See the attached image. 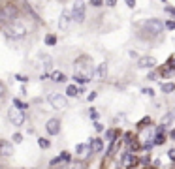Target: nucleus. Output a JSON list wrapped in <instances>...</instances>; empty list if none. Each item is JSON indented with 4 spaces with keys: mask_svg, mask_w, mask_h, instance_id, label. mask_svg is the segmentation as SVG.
<instances>
[{
    "mask_svg": "<svg viewBox=\"0 0 175 169\" xmlns=\"http://www.w3.org/2000/svg\"><path fill=\"white\" fill-rule=\"evenodd\" d=\"M75 151H77V154H81V156H85L89 151H90V147H87V145H77L75 147Z\"/></svg>",
    "mask_w": 175,
    "mask_h": 169,
    "instance_id": "ddd939ff",
    "label": "nucleus"
},
{
    "mask_svg": "<svg viewBox=\"0 0 175 169\" xmlns=\"http://www.w3.org/2000/svg\"><path fill=\"white\" fill-rule=\"evenodd\" d=\"M172 137H173V139H175V130H173V132H172Z\"/></svg>",
    "mask_w": 175,
    "mask_h": 169,
    "instance_id": "c9c22d12",
    "label": "nucleus"
},
{
    "mask_svg": "<svg viewBox=\"0 0 175 169\" xmlns=\"http://www.w3.org/2000/svg\"><path fill=\"white\" fill-rule=\"evenodd\" d=\"M173 115H175V109H173Z\"/></svg>",
    "mask_w": 175,
    "mask_h": 169,
    "instance_id": "e433bc0d",
    "label": "nucleus"
},
{
    "mask_svg": "<svg viewBox=\"0 0 175 169\" xmlns=\"http://www.w3.org/2000/svg\"><path fill=\"white\" fill-rule=\"evenodd\" d=\"M94 98H96V92H90V94L87 96V100H89V102H90V100H94Z\"/></svg>",
    "mask_w": 175,
    "mask_h": 169,
    "instance_id": "c85d7f7f",
    "label": "nucleus"
},
{
    "mask_svg": "<svg viewBox=\"0 0 175 169\" xmlns=\"http://www.w3.org/2000/svg\"><path fill=\"white\" fill-rule=\"evenodd\" d=\"M106 71H107L106 64H100V68H98V71H96V79H102V77L106 75Z\"/></svg>",
    "mask_w": 175,
    "mask_h": 169,
    "instance_id": "4468645a",
    "label": "nucleus"
},
{
    "mask_svg": "<svg viewBox=\"0 0 175 169\" xmlns=\"http://www.w3.org/2000/svg\"><path fill=\"white\" fill-rule=\"evenodd\" d=\"M166 26H168V28H172V30H173V28H175V23H173V21H168V23H166Z\"/></svg>",
    "mask_w": 175,
    "mask_h": 169,
    "instance_id": "bb28decb",
    "label": "nucleus"
},
{
    "mask_svg": "<svg viewBox=\"0 0 175 169\" xmlns=\"http://www.w3.org/2000/svg\"><path fill=\"white\" fill-rule=\"evenodd\" d=\"M155 64H156V60L153 56H141L139 62H138L139 68H155Z\"/></svg>",
    "mask_w": 175,
    "mask_h": 169,
    "instance_id": "6e6552de",
    "label": "nucleus"
},
{
    "mask_svg": "<svg viewBox=\"0 0 175 169\" xmlns=\"http://www.w3.org/2000/svg\"><path fill=\"white\" fill-rule=\"evenodd\" d=\"M72 17L75 23H83L85 21V2L83 0H75L74 8H72Z\"/></svg>",
    "mask_w": 175,
    "mask_h": 169,
    "instance_id": "f03ea898",
    "label": "nucleus"
},
{
    "mask_svg": "<svg viewBox=\"0 0 175 169\" xmlns=\"http://www.w3.org/2000/svg\"><path fill=\"white\" fill-rule=\"evenodd\" d=\"M2 154L4 156H11L13 154V149H11V145L8 141H2Z\"/></svg>",
    "mask_w": 175,
    "mask_h": 169,
    "instance_id": "9d476101",
    "label": "nucleus"
},
{
    "mask_svg": "<svg viewBox=\"0 0 175 169\" xmlns=\"http://www.w3.org/2000/svg\"><path fill=\"white\" fill-rule=\"evenodd\" d=\"M13 105H15V107H19V109H26V105H25L23 102H19V100H13Z\"/></svg>",
    "mask_w": 175,
    "mask_h": 169,
    "instance_id": "412c9836",
    "label": "nucleus"
},
{
    "mask_svg": "<svg viewBox=\"0 0 175 169\" xmlns=\"http://www.w3.org/2000/svg\"><path fill=\"white\" fill-rule=\"evenodd\" d=\"M72 21H74L72 13H68V11H62V15H60V21H58V26H60V30H68V28H70V24H72Z\"/></svg>",
    "mask_w": 175,
    "mask_h": 169,
    "instance_id": "423d86ee",
    "label": "nucleus"
},
{
    "mask_svg": "<svg viewBox=\"0 0 175 169\" xmlns=\"http://www.w3.org/2000/svg\"><path fill=\"white\" fill-rule=\"evenodd\" d=\"M94 128H96V130H98V132H102V130H104V126H102V124H98V122H96V124H94Z\"/></svg>",
    "mask_w": 175,
    "mask_h": 169,
    "instance_id": "2f4dec72",
    "label": "nucleus"
},
{
    "mask_svg": "<svg viewBox=\"0 0 175 169\" xmlns=\"http://www.w3.org/2000/svg\"><path fill=\"white\" fill-rule=\"evenodd\" d=\"M13 141H15V143H21V141H23V137H21L19 134H15V135H13Z\"/></svg>",
    "mask_w": 175,
    "mask_h": 169,
    "instance_id": "393cba45",
    "label": "nucleus"
},
{
    "mask_svg": "<svg viewBox=\"0 0 175 169\" xmlns=\"http://www.w3.org/2000/svg\"><path fill=\"white\" fill-rule=\"evenodd\" d=\"M8 119L13 126H21L25 122V115H23V109H15V105L8 111Z\"/></svg>",
    "mask_w": 175,
    "mask_h": 169,
    "instance_id": "7ed1b4c3",
    "label": "nucleus"
},
{
    "mask_svg": "<svg viewBox=\"0 0 175 169\" xmlns=\"http://www.w3.org/2000/svg\"><path fill=\"white\" fill-rule=\"evenodd\" d=\"M173 119H175V115H173V113H168V115H166V117L162 119V126H168V124H170V122H172Z\"/></svg>",
    "mask_w": 175,
    "mask_h": 169,
    "instance_id": "2eb2a0df",
    "label": "nucleus"
},
{
    "mask_svg": "<svg viewBox=\"0 0 175 169\" xmlns=\"http://www.w3.org/2000/svg\"><path fill=\"white\" fill-rule=\"evenodd\" d=\"M170 158L175 162V149H172V151H170Z\"/></svg>",
    "mask_w": 175,
    "mask_h": 169,
    "instance_id": "473e14b6",
    "label": "nucleus"
},
{
    "mask_svg": "<svg viewBox=\"0 0 175 169\" xmlns=\"http://www.w3.org/2000/svg\"><path fill=\"white\" fill-rule=\"evenodd\" d=\"M45 128H47V132H49L51 135H57V134L60 132V122H58L57 119H51V120L45 124Z\"/></svg>",
    "mask_w": 175,
    "mask_h": 169,
    "instance_id": "0eeeda50",
    "label": "nucleus"
},
{
    "mask_svg": "<svg viewBox=\"0 0 175 169\" xmlns=\"http://www.w3.org/2000/svg\"><path fill=\"white\" fill-rule=\"evenodd\" d=\"M49 103H51L55 109H66V107H68V100H66L64 96L57 94V92L49 94Z\"/></svg>",
    "mask_w": 175,
    "mask_h": 169,
    "instance_id": "20e7f679",
    "label": "nucleus"
},
{
    "mask_svg": "<svg viewBox=\"0 0 175 169\" xmlns=\"http://www.w3.org/2000/svg\"><path fill=\"white\" fill-rule=\"evenodd\" d=\"M53 81H55V83H64V81H66V75H64L62 71H55V73H53Z\"/></svg>",
    "mask_w": 175,
    "mask_h": 169,
    "instance_id": "9b49d317",
    "label": "nucleus"
},
{
    "mask_svg": "<svg viewBox=\"0 0 175 169\" xmlns=\"http://www.w3.org/2000/svg\"><path fill=\"white\" fill-rule=\"evenodd\" d=\"M115 135H117V132H115V130H107V132H106V137H107L109 141H113V139H115Z\"/></svg>",
    "mask_w": 175,
    "mask_h": 169,
    "instance_id": "a211bd4d",
    "label": "nucleus"
},
{
    "mask_svg": "<svg viewBox=\"0 0 175 169\" xmlns=\"http://www.w3.org/2000/svg\"><path fill=\"white\" fill-rule=\"evenodd\" d=\"M102 2H104V0H90V6L98 8V6H102Z\"/></svg>",
    "mask_w": 175,
    "mask_h": 169,
    "instance_id": "5701e85b",
    "label": "nucleus"
},
{
    "mask_svg": "<svg viewBox=\"0 0 175 169\" xmlns=\"http://www.w3.org/2000/svg\"><path fill=\"white\" fill-rule=\"evenodd\" d=\"M15 79H19V81H23V83H25V81H26V77H25V75H17V77H15Z\"/></svg>",
    "mask_w": 175,
    "mask_h": 169,
    "instance_id": "72a5a7b5",
    "label": "nucleus"
},
{
    "mask_svg": "<svg viewBox=\"0 0 175 169\" xmlns=\"http://www.w3.org/2000/svg\"><path fill=\"white\" fill-rule=\"evenodd\" d=\"M38 145H40L41 149H49V141H47V139H38Z\"/></svg>",
    "mask_w": 175,
    "mask_h": 169,
    "instance_id": "aec40b11",
    "label": "nucleus"
},
{
    "mask_svg": "<svg viewBox=\"0 0 175 169\" xmlns=\"http://www.w3.org/2000/svg\"><path fill=\"white\" fill-rule=\"evenodd\" d=\"M115 2H117V0H106V4H107V6H115Z\"/></svg>",
    "mask_w": 175,
    "mask_h": 169,
    "instance_id": "f704fd0d",
    "label": "nucleus"
},
{
    "mask_svg": "<svg viewBox=\"0 0 175 169\" xmlns=\"http://www.w3.org/2000/svg\"><path fill=\"white\" fill-rule=\"evenodd\" d=\"M123 164H124V166H130V164H136V158H134V156H132L130 152H126V154L123 156Z\"/></svg>",
    "mask_w": 175,
    "mask_h": 169,
    "instance_id": "f8f14e48",
    "label": "nucleus"
},
{
    "mask_svg": "<svg viewBox=\"0 0 175 169\" xmlns=\"http://www.w3.org/2000/svg\"><path fill=\"white\" fill-rule=\"evenodd\" d=\"M143 30H145L147 34H151V36H158V34L164 30V23L158 21V19H149V21L143 24Z\"/></svg>",
    "mask_w": 175,
    "mask_h": 169,
    "instance_id": "f257e3e1",
    "label": "nucleus"
},
{
    "mask_svg": "<svg viewBox=\"0 0 175 169\" xmlns=\"http://www.w3.org/2000/svg\"><path fill=\"white\" fill-rule=\"evenodd\" d=\"M77 92H79V88H75L74 85H70V87L66 88V94H68V96H77Z\"/></svg>",
    "mask_w": 175,
    "mask_h": 169,
    "instance_id": "f3484780",
    "label": "nucleus"
},
{
    "mask_svg": "<svg viewBox=\"0 0 175 169\" xmlns=\"http://www.w3.org/2000/svg\"><path fill=\"white\" fill-rule=\"evenodd\" d=\"M166 11H168V13H172V15H175V8H170V6H166Z\"/></svg>",
    "mask_w": 175,
    "mask_h": 169,
    "instance_id": "cd10ccee",
    "label": "nucleus"
},
{
    "mask_svg": "<svg viewBox=\"0 0 175 169\" xmlns=\"http://www.w3.org/2000/svg\"><path fill=\"white\" fill-rule=\"evenodd\" d=\"M74 169H85V164L83 162H77V164H74Z\"/></svg>",
    "mask_w": 175,
    "mask_h": 169,
    "instance_id": "b1692460",
    "label": "nucleus"
},
{
    "mask_svg": "<svg viewBox=\"0 0 175 169\" xmlns=\"http://www.w3.org/2000/svg\"><path fill=\"white\" fill-rule=\"evenodd\" d=\"M126 4H128V8H134L136 6V0H126Z\"/></svg>",
    "mask_w": 175,
    "mask_h": 169,
    "instance_id": "c756f323",
    "label": "nucleus"
},
{
    "mask_svg": "<svg viewBox=\"0 0 175 169\" xmlns=\"http://www.w3.org/2000/svg\"><path fill=\"white\" fill-rule=\"evenodd\" d=\"M45 43H47V45H55V43H57V38H55V36H47V38H45Z\"/></svg>",
    "mask_w": 175,
    "mask_h": 169,
    "instance_id": "6ab92c4d",
    "label": "nucleus"
},
{
    "mask_svg": "<svg viewBox=\"0 0 175 169\" xmlns=\"http://www.w3.org/2000/svg\"><path fill=\"white\" fill-rule=\"evenodd\" d=\"M143 94H147V96H153L155 92H153V90H149V88H145V90H143Z\"/></svg>",
    "mask_w": 175,
    "mask_h": 169,
    "instance_id": "7c9ffc66",
    "label": "nucleus"
},
{
    "mask_svg": "<svg viewBox=\"0 0 175 169\" xmlns=\"http://www.w3.org/2000/svg\"><path fill=\"white\" fill-rule=\"evenodd\" d=\"M90 149H92V152H102V149H104V143H102L100 139H92V145H90Z\"/></svg>",
    "mask_w": 175,
    "mask_h": 169,
    "instance_id": "1a4fd4ad",
    "label": "nucleus"
},
{
    "mask_svg": "<svg viewBox=\"0 0 175 169\" xmlns=\"http://www.w3.org/2000/svg\"><path fill=\"white\" fill-rule=\"evenodd\" d=\"M164 139H166L164 135H158V137H156V141H155V145H162V143H164Z\"/></svg>",
    "mask_w": 175,
    "mask_h": 169,
    "instance_id": "4be33fe9",
    "label": "nucleus"
},
{
    "mask_svg": "<svg viewBox=\"0 0 175 169\" xmlns=\"http://www.w3.org/2000/svg\"><path fill=\"white\" fill-rule=\"evenodd\" d=\"M6 34H8V36H11V38H17V40H21V38L26 34V30H25L21 24H15V23H11V24H8V26H6Z\"/></svg>",
    "mask_w": 175,
    "mask_h": 169,
    "instance_id": "39448f33",
    "label": "nucleus"
},
{
    "mask_svg": "<svg viewBox=\"0 0 175 169\" xmlns=\"http://www.w3.org/2000/svg\"><path fill=\"white\" fill-rule=\"evenodd\" d=\"M60 158H62L64 162H68V160H70V154H68V152H62V156H60Z\"/></svg>",
    "mask_w": 175,
    "mask_h": 169,
    "instance_id": "a878e982",
    "label": "nucleus"
},
{
    "mask_svg": "<svg viewBox=\"0 0 175 169\" xmlns=\"http://www.w3.org/2000/svg\"><path fill=\"white\" fill-rule=\"evenodd\" d=\"M173 90H175L173 83H164V85H162V92H173Z\"/></svg>",
    "mask_w": 175,
    "mask_h": 169,
    "instance_id": "dca6fc26",
    "label": "nucleus"
}]
</instances>
